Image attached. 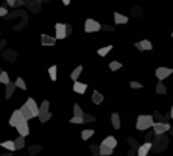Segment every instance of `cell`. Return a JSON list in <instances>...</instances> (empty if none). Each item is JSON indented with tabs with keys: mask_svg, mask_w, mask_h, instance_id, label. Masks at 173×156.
Here are the masks:
<instances>
[{
	"mask_svg": "<svg viewBox=\"0 0 173 156\" xmlns=\"http://www.w3.org/2000/svg\"><path fill=\"white\" fill-rule=\"evenodd\" d=\"M0 147H3V148H6L8 152H16V144H14V141H5V142H2V145Z\"/></svg>",
	"mask_w": 173,
	"mask_h": 156,
	"instance_id": "cell-18",
	"label": "cell"
},
{
	"mask_svg": "<svg viewBox=\"0 0 173 156\" xmlns=\"http://www.w3.org/2000/svg\"><path fill=\"white\" fill-rule=\"evenodd\" d=\"M134 47L137 48V50H140V52H148V50H151L153 48V44L150 42V41H147V39H143V41H140V42H136L134 44Z\"/></svg>",
	"mask_w": 173,
	"mask_h": 156,
	"instance_id": "cell-10",
	"label": "cell"
},
{
	"mask_svg": "<svg viewBox=\"0 0 173 156\" xmlns=\"http://www.w3.org/2000/svg\"><path fill=\"white\" fill-rule=\"evenodd\" d=\"M92 122H95V117L90 114H84V123H92Z\"/></svg>",
	"mask_w": 173,
	"mask_h": 156,
	"instance_id": "cell-35",
	"label": "cell"
},
{
	"mask_svg": "<svg viewBox=\"0 0 173 156\" xmlns=\"http://www.w3.org/2000/svg\"><path fill=\"white\" fill-rule=\"evenodd\" d=\"M6 2H8V5H9V6H13V8H14V6H16V2H17V0H6Z\"/></svg>",
	"mask_w": 173,
	"mask_h": 156,
	"instance_id": "cell-39",
	"label": "cell"
},
{
	"mask_svg": "<svg viewBox=\"0 0 173 156\" xmlns=\"http://www.w3.org/2000/svg\"><path fill=\"white\" fill-rule=\"evenodd\" d=\"M2 156H13V155H11V152H8V153H5V155H2Z\"/></svg>",
	"mask_w": 173,
	"mask_h": 156,
	"instance_id": "cell-42",
	"label": "cell"
},
{
	"mask_svg": "<svg viewBox=\"0 0 173 156\" xmlns=\"http://www.w3.org/2000/svg\"><path fill=\"white\" fill-rule=\"evenodd\" d=\"M103 144L108 145V147H111V148H116L117 147V139L114 136H108V137L103 139Z\"/></svg>",
	"mask_w": 173,
	"mask_h": 156,
	"instance_id": "cell-17",
	"label": "cell"
},
{
	"mask_svg": "<svg viewBox=\"0 0 173 156\" xmlns=\"http://www.w3.org/2000/svg\"><path fill=\"white\" fill-rule=\"evenodd\" d=\"M41 150H42V147H41V145H35V147L31 145V147L28 148V152H30L31 155H36V153H39Z\"/></svg>",
	"mask_w": 173,
	"mask_h": 156,
	"instance_id": "cell-32",
	"label": "cell"
},
{
	"mask_svg": "<svg viewBox=\"0 0 173 156\" xmlns=\"http://www.w3.org/2000/svg\"><path fill=\"white\" fill-rule=\"evenodd\" d=\"M17 133H19V136H24V137H27L28 134H30V126H28V120H22L19 125H17Z\"/></svg>",
	"mask_w": 173,
	"mask_h": 156,
	"instance_id": "cell-8",
	"label": "cell"
},
{
	"mask_svg": "<svg viewBox=\"0 0 173 156\" xmlns=\"http://www.w3.org/2000/svg\"><path fill=\"white\" fill-rule=\"evenodd\" d=\"M56 70H58L56 66H51V67L48 69V75L51 78V81H56Z\"/></svg>",
	"mask_w": 173,
	"mask_h": 156,
	"instance_id": "cell-28",
	"label": "cell"
},
{
	"mask_svg": "<svg viewBox=\"0 0 173 156\" xmlns=\"http://www.w3.org/2000/svg\"><path fill=\"white\" fill-rule=\"evenodd\" d=\"M20 114L24 116V119H25V120H30V119H33V113H31V109L28 108V105H27V103L20 106Z\"/></svg>",
	"mask_w": 173,
	"mask_h": 156,
	"instance_id": "cell-13",
	"label": "cell"
},
{
	"mask_svg": "<svg viewBox=\"0 0 173 156\" xmlns=\"http://www.w3.org/2000/svg\"><path fill=\"white\" fill-rule=\"evenodd\" d=\"M2 72H3V70H2V69H0V75H2Z\"/></svg>",
	"mask_w": 173,
	"mask_h": 156,
	"instance_id": "cell-44",
	"label": "cell"
},
{
	"mask_svg": "<svg viewBox=\"0 0 173 156\" xmlns=\"http://www.w3.org/2000/svg\"><path fill=\"white\" fill-rule=\"evenodd\" d=\"M92 102H94L95 105H100V103L103 102V95H101L98 91H94V92H92Z\"/></svg>",
	"mask_w": 173,
	"mask_h": 156,
	"instance_id": "cell-19",
	"label": "cell"
},
{
	"mask_svg": "<svg viewBox=\"0 0 173 156\" xmlns=\"http://www.w3.org/2000/svg\"><path fill=\"white\" fill-rule=\"evenodd\" d=\"M170 117L173 119V106H172V111H170Z\"/></svg>",
	"mask_w": 173,
	"mask_h": 156,
	"instance_id": "cell-43",
	"label": "cell"
},
{
	"mask_svg": "<svg viewBox=\"0 0 173 156\" xmlns=\"http://www.w3.org/2000/svg\"><path fill=\"white\" fill-rule=\"evenodd\" d=\"M20 5H22V0H17L16 2V6H20Z\"/></svg>",
	"mask_w": 173,
	"mask_h": 156,
	"instance_id": "cell-40",
	"label": "cell"
},
{
	"mask_svg": "<svg viewBox=\"0 0 173 156\" xmlns=\"http://www.w3.org/2000/svg\"><path fill=\"white\" fill-rule=\"evenodd\" d=\"M112 152H114V148H111V147L105 145L103 142L98 145V153H100L101 156H109V155H112Z\"/></svg>",
	"mask_w": 173,
	"mask_h": 156,
	"instance_id": "cell-12",
	"label": "cell"
},
{
	"mask_svg": "<svg viewBox=\"0 0 173 156\" xmlns=\"http://www.w3.org/2000/svg\"><path fill=\"white\" fill-rule=\"evenodd\" d=\"M0 83H3V84H9V83H11V81H9L8 72H2V75H0Z\"/></svg>",
	"mask_w": 173,
	"mask_h": 156,
	"instance_id": "cell-29",
	"label": "cell"
},
{
	"mask_svg": "<svg viewBox=\"0 0 173 156\" xmlns=\"http://www.w3.org/2000/svg\"><path fill=\"white\" fill-rule=\"evenodd\" d=\"M111 50H112V45H106V47H101V48H98V52H97V53H98L100 56H106V55H108Z\"/></svg>",
	"mask_w": 173,
	"mask_h": 156,
	"instance_id": "cell-24",
	"label": "cell"
},
{
	"mask_svg": "<svg viewBox=\"0 0 173 156\" xmlns=\"http://www.w3.org/2000/svg\"><path fill=\"white\" fill-rule=\"evenodd\" d=\"M55 42H56V38H51L48 35H42L41 36V44L45 45V47H51V45H55Z\"/></svg>",
	"mask_w": 173,
	"mask_h": 156,
	"instance_id": "cell-14",
	"label": "cell"
},
{
	"mask_svg": "<svg viewBox=\"0 0 173 156\" xmlns=\"http://www.w3.org/2000/svg\"><path fill=\"white\" fill-rule=\"evenodd\" d=\"M156 92H158V94H167V87L164 86L162 81H159V83L156 84Z\"/></svg>",
	"mask_w": 173,
	"mask_h": 156,
	"instance_id": "cell-25",
	"label": "cell"
},
{
	"mask_svg": "<svg viewBox=\"0 0 173 156\" xmlns=\"http://www.w3.org/2000/svg\"><path fill=\"white\" fill-rule=\"evenodd\" d=\"M0 145H2V142H0Z\"/></svg>",
	"mask_w": 173,
	"mask_h": 156,
	"instance_id": "cell-46",
	"label": "cell"
},
{
	"mask_svg": "<svg viewBox=\"0 0 173 156\" xmlns=\"http://www.w3.org/2000/svg\"><path fill=\"white\" fill-rule=\"evenodd\" d=\"M22 120H25V119L20 114V109H17V111H14V113L11 114V117H9V125L14 126V128H17V125H19Z\"/></svg>",
	"mask_w": 173,
	"mask_h": 156,
	"instance_id": "cell-6",
	"label": "cell"
},
{
	"mask_svg": "<svg viewBox=\"0 0 173 156\" xmlns=\"http://www.w3.org/2000/svg\"><path fill=\"white\" fill-rule=\"evenodd\" d=\"M73 114H75V117H84V113H83V109L80 108V105H73Z\"/></svg>",
	"mask_w": 173,
	"mask_h": 156,
	"instance_id": "cell-26",
	"label": "cell"
},
{
	"mask_svg": "<svg viewBox=\"0 0 173 156\" xmlns=\"http://www.w3.org/2000/svg\"><path fill=\"white\" fill-rule=\"evenodd\" d=\"M94 136V130H84L83 133H81V139L83 141H87V139H90Z\"/></svg>",
	"mask_w": 173,
	"mask_h": 156,
	"instance_id": "cell-27",
	"label": "cell"
},
{
	"mask_svg": "<svg viewBox=\"0 0 173 156\" xmlns=\"http://www.w3.org/2000/svg\"><path fill=\"white\" fill-rule=\"evenodd\" d=\"M55 30H56V35H55L56 39H64L69 36V33H67V24H56L55 25Z\"/></svg>",
	"mask_w": 173,
	"mask_h": 156,
	"instance_id": "cell-4",
	"label": "cell"
},
{
	"mask_svg": "<svg viewBox=\"0 0 173 156\" xmlns=\"http://www.w3.org/2000/svg\"><path fill=\"white\" fill-rule=\"evenodd\" d=\"M62 3H64V5H69V3H70V0H62Z\"/></svg>",
	"mask_w": 173,
	"mask_h": 156,
	"instance_id": "cell-41",
	"label": "cell"
},
{
	"mask_svg": "<svg viewBox=\"0 0 173 156\" xmlns=\"http://www.w3.org/2000/svg\"><path fill=\"white\" fill-rule=\"evenodd\" d=\"M14 144H16V150L24 148V147H25V137H24V136H17V139L14 141Z\"/></svg>",
	"mask_w": 173,
	"mask_h": 156,
	"instance_id": "cell-22",
	"label": "cell"
},
{
	"mask_svg": "<svg viewBox=\"0 0 173 156\" xmlns=\"http://www.w3.org/2000/svg\"><path fill=\"white\" fill-rule=\"evenodd\" d=\"M16 87H17L16 83H9V84H6V98H11V97H13Z\"/></svg>",
	"mask_w": 173,
	"mask_h": 156,
	"instance_id": "cell-21",
	"label": "cell"
},
{
	"mask_svg": "<svg viewBox=\"0 0 173 156\" xmlns=\"http://www.w3.org/2000/svg\"><path fill=\"white\" fill-rule=\"evenodd\" d=\"M81 72H83V66H78V67H77V69H75V70L72 72L70 78L73 80V83H75V81H78V77L81 75Z\"/></svg>",
	"mask_w": 173,
	"mask_h": 156,
	"instance_id": "cell-23",
	"label": "cell"
},
{
	"mask_svg": "<svg viewBox=\"0 0 173 156\" xmlns=\"http://www.w3.org/2000/svg\"><path fill=\"white\" fill-rule=\"evenodd\" d=\"M25 103H27V105H28V108L31 109L33 117H39V106H38V103H36V100H35L33 97H30Z\"/></svg>",
	"mask_w": 173,
	"mask_h": 156,
	"instance_id": "cell-9",
	"label": "cell"
},
{
	"mask_svg": "<svg viewBox=\"0 0 173 156\" xmlns=\"http://www.w3.org/2000/svg\"><path fill=\"white\" fill-rule=\"evenodd\" d=\"M153 148V144L151 142H145V144H142L140 147H139V150H137V156H148V152Z\"/></svg>",
	"mask_w": 173,
	"mask_h": 156,
	"instance_id": "cell-11",
	"label": "cell"
},
{
	"mask_svg": "<svg viewBox=\"0 0 173 156\" xmlns=\"http://www.w3.org/2000/svg\"><path fill=\"white\" fill-rule=\"evenodd\" d=\"M173 74V69H169V67H158L156 69V77L159 81H162V80H165L167 77H170Z\"/></svg>",
	"mask_w": 173,
	"mask_h": 156,
	"instance_id": "cell-7",
	"label": "cell"
},
{
	"mask_svg": "<svg viewBox=\"0 0 173 156\" xmlns=\"http://www.w3.org/2000/svg\"><path fill=\"white\" fill-rule=\"evenodd\" d=\"M109 69H111V70H120V69H122V63H119V61H112V63L109 64Z\"/></svg>",
	"mask_w": 173,
	"mask_h": 156,
	"instance_id": "cell-30",
	"label": "cell"
},
{
	"mask_svg": "<svg viewBox=\"0 0 173 156\" xmlns=\"http://www.w3.org/2000/svg\"><path fill=\"white\" fill-rule=\"evenodd\" d=\"M98 30H101V25L95 19H87L86 22H84V31L86 33H95Z\"/></svg>",
	"mask_w": 173,
	"mask_h": 156,
	"instance_id": "cell-3",
	"label": "cell"
},
{
	"mask_svg": "<svg viewBox=\"0 0 173 156\" xmlns=\"http://www.w3.org/2000/svg\"><path fill=\"white\" fill-rule=\"evenodd\" d=\"M3 56H5V58H9V61L13 63V61H14V58H16V53L9 50V52H5V53H3Z\"/></svg>",
	"mask_w": 173,
	"mask_h": 156,
	"instance_id": "cell-33",
	"label": "cell"
},
{
	"mask_svg": "<svg viewBox=\"0 0 173 156\" xmlns=\"http://www.w3.org/2000/svg\"><path fill=\"white\" fill-rule=\"evenodd\" d=\"M86 89H87V84H84V83H81V81H75L73 83V91L77 94H84Z\"/></svg>",
	"mask_w": 173,
	"mask_h": 156,
	"instance_id": "cell-15",
	"label": "cell"
},
{
	"mask_svg": "<svg viewBox=\"0 0 173 156\" xmlns=\"http://www.w3.org/2000/svg\"><path fill=\"white\" fill-rule=\"evenodd\" d=\"M48 108H50V102L44 100L41 103V106H39V122L45 123V122H48L51 119V113L48 111Z\"/></svg>",
	"mask_w": 173,
	"mask_h": 156,
	"instance_id": "cell-2",
	"label": "cell"
},
{
	"mask_svg": "<svg viewBox=\"0 0 173 156\" xmlns=\"http://www.w3.org/2000/svg\"><path fill=\"white\" fill-rule=\"evenodd\" d=\"M172 36H173V31H172Z\"/></svg>",
	"mask_w": 173,
	"mask_h": 156,
	"instance_id": "cell-45",
	"label": "cell"
},
{
	"mask_svg": "<svg viewBox=\"0 0 173 156\" xmlns=\"http://www.w3.org/2000/svg\"><path fill=\"white\" fill-rule=\"evenodd\" d=\"M6 13H8V9H6L5 6H0V17H3V16H6Z\"/></svg>",
	"mask_w": 173,
	"mask_h": 156,
	"instance_id": "cell-37",
	"label": "cell"
},
{
	"mask_svg": "<svg viewBox=\"0 0 173 156\" xmlns=\"http://www.w3.org/2000/svg\"><path fill=\"white\" fill-rule=\"evenodd\" d=\"M70 123H84V117H72L70 119Z\"/></svg>",
	"mask_w": 173,
	"mask_h": 156,
	"instance_id": "cell-34",
	"label": "cell"
},
{
	"mask_svg": "<svg viewBox=\"0 0 173 156\" xmlns=\"http://www.w3.org/2000/svg\"><path fill=\"white\" fill-rule=\"evenodd\" d=\"M16 86H17V87H20L22 91H27V84H25V81H24L20 77L16 80Z\"/></svg>",
	"mask_w": 173,
	"mask_h": 156,
	"instance_id": "cell-31",
	"label": "cell"
},
{
	"mask_svg": "<svg viewBox=\"0 0 173 156\" xmlns=\"http://www.w3.org/2000/svg\"><path fill=\"white\" fill-rule=\"evenodd\" d=\"M111 120H112V126H114L116 130H120V116H119L117 113H114V114L111 116Z\"/></svg>",
	"mask_w": 173,
	"mask_h": 156,
	"instance_id": "cell-20",
	"label": "cell"
},
{
	"mask_svg": "<svg viewBox=\"0 0 173 156\" xmlns=\"http://www.w3.org/2000/svg\"><path fill=\"white\" fill-rule=\"evenodd\" d=\"M154 123H156V122H154V117L153 116H150V114H142V116L137 117L136 128H137L139 131H147V130L153 128Z\"/></svg>",
	"mask_w": 173,
	"mask_h": 156,
	"instance_id": "cell-1",
	"label": "cell"
},
{
	"mask_svg": "<svg viewBox=\"0 0 173 156\" xmlns=\"http://www.w3.org/2000/svg\"><path fill=\"white\" fill-rule=\"evenodd\" d=\"M153 130H154V134L156 136H161V134H164L165 131L170 130V125L169 123H164V122H156L153 125Z\"/></svg>",
	"mask_w": 173,
	"mask_h": 156,
	"instance_id": "cell-5",
	"label": "cell"
},
{
	"mask_svg": "<svg viewBox=\"0 0 173 156\" xmlns=\"http://www.w3.org/2000/svg\"><path fill=\"white\" fill-rule=\"evenodd\" d=\"M101 30H106V31H112L114 28H112V27H109V25H101Z\"/></svg>",
	"mask_w": 173,
	"mask_h": 156,
	"instance_id": "cell-38",
	"label": "cell"
},
{
	"mask_svg": "<svg viewBox=\"0 0 173 156\" xmlns=\"http://www.w3.org/2000/svg\"><path fill=\"white\" fill-rule=\"evenodd\" d=\"M114 22L117 24V25H123V24H127L128 22V16H125V14H120V13H114Z\"/></svg>",
	"mask_w": 173,
	"mask_h": 156,
	"instance_id": "cell-16",
	"label": "cell"
},
{
	"mask_svg": "<svg viewBox=\"0 0 173 156\" xmlns=\"http://www.w3.org/2000/svg\"><path fill=\"white\" fill-rule=\"evenodd\" d=\"M130 86L132 87V89H140V87H143V84H140L139 81H131Z\"/></svg>",
	"mask_w": 173,
	"mask_h": 156,
	"instance_id": "cell-36",
	"label": "cell"
}]
</instances>
